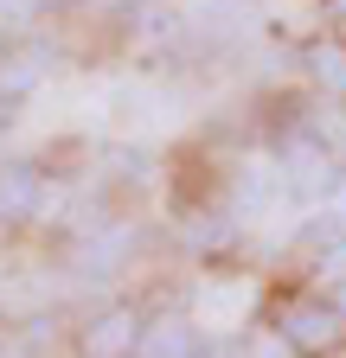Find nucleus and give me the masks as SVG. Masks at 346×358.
Returning a JSON list of instances; mask_svg holds the SVG:
<instances>
[{
    "label": "nucleus",
    "instance_id": "f257e3e1",
    "mask_svg": "<svg viewBox=\"0 0 346 358\" xmlns=\"http://www.w3.org/2000/svg\"><path fill=\"white\" fill-rule=\"evenodd\" d=\"M282 192L289 199H301V205H321V199H333L340 192V173H346V154L340 148H327L321 134L308 128V134H295V141L282 148Z\"/></svg>",
    "mask_w": 346,
    "mask_h": 358
},
{
    "label": "nucleus",
    "instance_id": "f03ea898",
    "mask_svg": "<svg viewBox=\"0 0 346 358\" xmlns=\"http://www.w3.org/2000/svg\"><path fill=\"white\" fill-rule=\"evenodd\" d=\"M276 327L289 333V345H295L301 358H327V352H340V339H346V307L308 294V301H289V313H282Z\"/></svg>",
    "mask_w": 346,
    "mask_h": 358
},
{
    "label": "nucleus",
    "instance_id": "7ed1b4c3",
    "mask_svg": "<svg viewBox=\"0 0 346 358\" xmlns=\"http://www.w3.org/2000/svg\"><path fill=\"white\" fill-rule=\"evenodd\" d=\"M141 327H148V313L141 307H97L90 320L77 327V358H135L141 352Z\"/></svg>",
    "mask_w": 346,
    "mask_h": 358
},
{
    "label": "nucleus",
    "instance_id": "20e7f679",
    "mask_svg": "<svg viewBox=\"0 0 346 358\" xmlns=\"http://www.w3.org/2000/svg\"><path fill=\"white\" fill-rule=\"evenodd\" d=\"M128 256H135V224L109 217V224H97V231L77 243V275L83 282H103V275H116Z\"/></svg>",
    "mask_w": 346,
    "mask_h": 358
},
{
    "label": "nucleus",
    "instance_id": "39448f33",
    "mask_svg": "<svg viewBox=\"0 0 346 358\" xmlns=\"http://www.w3.org/2000/svg\"><path fill=\"white\" fill-rule=\"evenodd\" d=\"M135 358H199V327L186 320L180 307H160V313H148Z\"/></svg>",
    "mask_w": 346,
    "mask_h": 358
},
{
    "label": "nucleus",
    "instance_id": "423d86ee",
    "mask_svg": "<svg viewBox=\"0 0 346 358\" xmlns=\"http://www.w3.org/2000/svg\"><path fill=\"white\" fill-rule=\"evenodd\" d=\"M39 211H46V173L26 166V160H0V217L26 224Z\"/></svg>",
    "mask_w": 346,
    "mask_h": 358
},
{
    "label": "nucleus",
    "instance_id": "0eeeda50",
    "mask_svg": "<svg viewBox=\"0 0 346 358\" xmlns=\"http://www.w3.org/2000/svg\"><path fill=\"white\" fill-rule=\"evenodd\" d=\"M308 77L321 83V96L346 103V38H314L308 45Z\"/></svg>",
    "mask_w": 346,
    "mask_h": 358
},
{
    "label": "nucleus",
    "instance_id": "6e6552de",
    "mask_svg": "<svg viewBox=\"0 0 346 358\" xmlns=\"http://www.w3.org/2000/svg\"><path fill=\"white\" fill-rule=\"evenodd\" d=\"M314 275H321L327 288H346V231L321 243V256H314Z\"/></svg>",
    "mask_w": 346,
    "mask_h": 358
},
{
    "label": "nucleus",
    "instance_id": "1a4fd4ad",
    "mask_svg": "<svg viewBox=\"0 0 346 358\" xmlns=\"http://www.w3.org/2000/svg\"><path fill=\"white\" fill-rule=\"evenodd\" d=\"M46 7H52V0H0V32H7V26H32Z\"/></svg>",
    "mask_w": 346,
    "mask_h": 358
},
{
    "label": "nucleus",
    "instance_id": "9d476101",
    "mask_svg": "<svg viewBox=\"0 0 346 358\" xmlns=\"http://www.w3.org/2000/svg\"><path fill=\"white\" fill-rule=\"evenodd\" d=\"M250 358H301V352L289 345V333H282V327H270L263 339H256V345H250Z\"/></svg>",
    "mask_w": 346,
    "mask_h": 358
},
{
    "label": "nucleus",
    "instance_id": "9b49d317",
    "mask_svg": "<svg viewBox=\"0 0 346 358\" xmlns=\"http://www.w3.org/2000/svg\"><path fill=\"white\" fill-rule=\"evenodd\" d=\"M333 26H340V38H346V0H333Z\"/></svg>",
    "mask_w": 346,
    "mask_h": 358
},
{
    "label": "nucleus",
    "instance_id": "f8f14e48",
    "mask_svg": "<svg viewBox=\"0 0 346 358\" xmlns=\"http://www.w3.org/2000/svg\"><path fill=\"white\" fill-rule=\"evenodd\" d=\"M7 115H13V103H7V96H0V122H7Z\"/></svg>",
    "mask_w": 346,
    "mask_h": 358
},
{
    "label": "nucleus",
    "instance_id": "ddd939ff",
    "mask_svg": "<svg viewBox=\"0 0 346 358\" xmlns=\"http://www.w3.org/2000/svg\"><path fill=\"white\" fill-rule=\"evenodd\" d=\"M333 301H340V307H346V288H333Z\"/></svg>",
    "mask_w": 346,
    "mask_h": 358
},
{
    "label": "nucleus",
    "instance_id": "4468645a",
    "mask_svg": "<svg viewBox=\"0 0 346 358\" xmlns=\"http://www.w3.org/2000/svg\"><path fill=\"white\" fill-rule=\"evenodd\" d=\"M0 358H7V352H0Z\"/></svg>",
    "mask_w": 346,
    "mask_h": 358
},
{
    "label": "nucleus",
    "instance_id": "2eb2a0df",
    "mask_svg": "<svg viewBox=\"0 0 346 358\" xmlns=\"http://www.w3.org/2000/svg\"><path fill=\"white\" fill-rule=\"evenodd\" d=\"M0 58H7V52H0Z\"/></svg>",
    "mask_w": 346,
    "mask_h": 358
}]
</instances>
